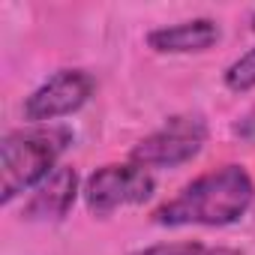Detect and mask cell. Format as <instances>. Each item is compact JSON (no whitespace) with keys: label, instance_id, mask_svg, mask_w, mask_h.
<instances>
[{"label":"cell","instance_id":"obj_1","mask_svg":"<svg viewBox=\"0 0 255 255\" xmlns=\"http://www.w3.org/2000/svg\"><path fill=\"white\" fill-rule=\"evenodd\" d=\"M255 198L252 177L243 165H222L186 183L171 201H165L156 213V225L180 228V225H210L222 228L237 222Z\"/></svg>","mask_w":255,"mask_h":255},{"label":"cell","instance_id":"obj_2","mask_svg":"<svg viewBox=\"0 0 255 255\" xmlns=\"http://www.w3.org/2000/svg\"><path fill=\"white\" fill-rule=\"evenodd\" d=\"M72 144L66 126H30L15 129L0 141V201L36 189L54 168L60 153Z\"/></svg>","mask_w":255,"mask_h":255},{"label":"cell","instance_id":"obj_3","mask_svg":"<svg viewBox=\"0 0 255 255\" xmlns=\"http://www.w3.org/2000/svg\"><path fill=\"white\" fill-rule=\"evenodd\" d=\"M207 141V123L201 114H174L162 129L141 138L129 159L141 168H177L201 153Z\"/></svg>","mask_w":255,"mask_h":255},{"label":"cell","instance_id":"obj_4","mask_svg":"<svg viewBox=\"0 0 255 255\" xmlns=\"http://www.w3.org/2000/svg\"><path fill=\"white\" fill-rule=\"evenodd\" d=\"M153 195V177L147 168L129 165H102L84 183V204L93 216H108L117 207L141 204Z\"/></svg>","mask_w":255,"mask_h":255},{"label":"cell","instance_id":"obj_5","mask_svg":"<svg viewBox=\"0 0 255 255\" xmlns=\"http://www.w3.org/2000/svg\"><path fill=\"white\" fill-rule=\"evenodd\" d=\"M93 87H96V81H93L90 72H84V69H60L27 96L24 117L30 123H36V126H42L48 120H57V117H66V114L78 111L93 96Z\"/></svg>","mask_w":255,"mask_h":255},{"label":"cell","instance_id":"obj_6","mask_svg":"<svg viewBox=\"0 0 255 255\" xmlns=\"http://www.w3.org/2000/svg\"><path fill=\"white\" fill-rule=\"evenodd\" d=\"M78 195V174L72 165H57L27 198L24 204V219L30 222H60Z\"/></svg>","mask_w":255,"mask_h":255},{"label":"cell","instance_id":"obj_7","mask_svg":"<svg viewBox=\"0 0 255 255\" xmlns=\"http://www.w3.org/2000/svg\"><path fill=\"white\" fill-rule=\"evenodd\" d=\"M219 42V24L213 18H192L171 27H159L147 33V45L159 54H189V51H207Z\"/></svg>","mask_w":255,"mask_h":255},{"label":"cell","instance_id":"obj_8","mask_svg":"<svg viewBox=\"0 0 255 255\" xmlns=\"http://www.w3.org/2000/svg\"><path fill=\"white\" fill-rule=\"evenodd\" d=\"M129 255H243L240 249H228V246H204L195 240H183V243H156Z\"/></svg>","mask_w":255,"mask_h":255},{"label":"cell","instance_id":"obj_9","mask_svg":"<svg viewBox=\"0 0 255 255\" xmlns=\"http://www.w3.org/2000/svg\"><path fill=\"white\" fill-rule=\"evenodd\" d=\"M225 87L234 93H246L255 87V48L240 54L228 69H225Z\"/></svg>","mask_w":255,"mask_h":255},{"label":"cell","instance_id":"obj_10","mask_svg":"<svg viewBox=\"0 0 255 255\" xmlns=\"http://www.w3.org/2000/svg\"><path fill=\"white\" fill-rule=\"evenodd\" d=\"M252 30H255V15H252Z\"/></svg>","mask_w":255,"mask_h":255}]
</instances>
